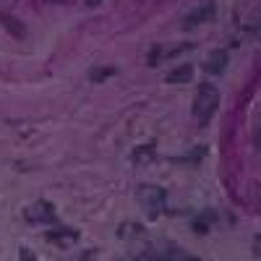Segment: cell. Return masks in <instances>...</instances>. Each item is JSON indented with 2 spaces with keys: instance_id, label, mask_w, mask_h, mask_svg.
<instances>
[{
  "instance_id": "cell-1",
  "label": "cell",
  "mask_w": 261,
  "mask_h": 261,
  "mask_svg": "<svg viewBox=\"0 0 261 261\" xmlns=\"http://www.w3.org/2000/svg\"><path fill=\"white\" fill-rule=\"evenodd\" d=\"M217 107H220V92H217L212 84H201L199 92H196V99H193V118L199 123V128L209 125V120L217 113Z\"/></svg>"
},
{
  "instance_id": "cell-2",
  "label": "cell",
  "mask_w": 261,
  "mask_h": 261,
  "mask_svg": "<svg viewBox=\"0 0 261 261\" xmlns=\"http://www.w3.org/2000/svg\"><path fill=\"white\" fill-rule=\"evenodd\" d=\"M136 201L144 206V212H149L151 220H154V217L165 209V204H167V191L154 186V183H141L136 188Z\"/></svg>"
},
{
  "instance_id": "cell-3",
  "label": "cell",
  "mask_w": 261,
  "mask_h": 261,
  "mask_svg": "<svg viewBox=\"0 0 261 261\" xmlns=\"http://www.w3.org/2000/svg\"><path fill=\"white\" fill-rule=\"evenodd\" d=\"M214 18H217V3L214 0H199V6L186 13L183 29H193V27L206 24V21H214Z\"/></svg>"
},
{
  "instance_id": "cell-4",
  "label": "cell",
  "mask_w": 261,
  "mask_h": 261,
  "mask_svg": "<svg viewBox=\"0 0 261 261\" xmlns=\"http://www.w3.org/2000/svg\"><path fill=\"white\" fill-rule=\"evenodd\" d=\"M27 220L32 225H53L58 220V212H55V204L50 201H37L34 206L27 209Z\"/></svg>"
},
{
  "instance_id": "cell-5",
  "label": "cell",
  "mask_w": 261,
  "mask_h": 261,
  "mask_svg": "<svg viewBox=\"0 0 261 261\" xmlns=\"http://www.w3.org/2000/svg\"><path fill=\"white\" fill-rule=\"evenodd\" d=\"M227 63H230V53H227V50H212V53L206 55V60L201 63V68H204L209 76H220V73H225Z\"/></svg>"
},
{
  "instance_id": "cell-6",
  "label": "cell",
  "mask_w": 261,
  "mask_h": 261,
  "mask_svg": "<svg viewBox=\"0 0 261 261\" xmlns=\"http://www.w3.org/2000/svg\"><path fill=\"white\" fill-rule=\"evenodd\" d=\"M214 222H217V212H214V209H201L199 214L191 217V230H193L196 235H206Z\"/></svg>"
},
{
  "instance_id": "cell-7",
  "label": "cell",
  "mask_w": 261,
  "mask_h": 261,
  "mask_svg": "<svg viewBox=\"0 0 261 261\" xmlns=\"http://www.w3.org/2000/svg\"><path fill=\"white\" fill-rule=\"evenodd\" d=\"M45 241H47V243H55V246H60V248H65V246H71V243L79 241V230H73V227L47 230V232H45Z\"/></svg>"
},
{
  "instance_id": "cell-8",
  "label": "cell",
  "mask_w": 261,
  "mask_h": 261,
  "mask_svg": "<svg viewBox=\"0 0 261 261\" xmlns=\"http://www.w3.org/2000/svg\"><path fill=\"white\" fill-rule=\"evenodd\" d=\"M0 27H3V29H6L13 39H21V42L27 39V27H24V21H18L13 13L0 11Z\"/></svg>"
},
{
  "instance_id": "cell-9",
  "label": "cell",
  "mask_w": 261,
  "mask_h": 261,
  "mask_svg": "<svg viewBox=\"0 0 261 261\" xmlns=\"http://www.w3.org/2000/svg\"><path fill=\"white\" fill-rule=\"evenodd\" d=\"M206 151H209V149H206L204 144H199L196 149H191L186 157H172L170 162H172V165H191V167H196V165H199V162L206 157Z\"/></svg>"
},
{
  "instance_id": "cell-10",
  "label": "cell",
  "mask_w": 261,
  "mask_h": 261,
  "mask_svg": "<svg viewBox=\"0 0 261 261\" xmlns=\"http://www.w3.org/2000/svg\"><path fill=\"white\" fill-rule=\"evenodd\" d=\"M191 79H193V65H191V63L178 65V68H172V71L165 76L167 84H188Z\"/></svg>"
},
{
  "instance_id": "cell-11",
  "label": "cell",
  "mask_w": 261,
  "mask_h": 261,
  "mask_svg": "<svg viewBox=\"0 0 261 261\" xmlns=\"http://www.w3.org/2000/svg\"><path fill=\"white\" fill-rule=\"evenodd\" d=\"M154 141H149V144H141V146H136L134 149V154H130V162L134 165H144V162H151L154 160Z\"/></svg>"
},
{
  "instance_id": "cell-12",
  "label": "cell",
  "mask_w": 261,
  "mask_h": 261,
  "mask_svg": "<svg viewBox=\"0 0 261 261\" xmlns=\"http://www.w3.org/2000/svg\"><path fill=\"white\" fill-rule=\"evenodd\" d=\"M118 238H144V225H139V222H123L120 225V230H118Z\"/></svg>"
},
{
  "instance_id": "cell-13",
  "label": "cell",
  "mask_w": 261,
  "mask_h": 261,
  "mask_svg": "<svg viewBox=\"0 0 261 261\" xmlns=\"http://www.w3.org/2000/svg\"><path fill=\"white\" fill-rule=\"evenodd\" d=\"M115 73H118L115 68H92L89 71V81L92 84H102V81H107V79L115 76Z\"/></svg>"
},
{
  "instance_id": "cell-14",
  "label": "cell",
  "mask_w": 261,
  "mask_h": 261,
  "mask_svg": "<svg viewBox=\"0 0 261 261\" xmlns=\"http://www.w3.org/2000/svg\"><path fill=\"white\" fill-rule=\"evenodd\" d=\"M162 55H165L162 45H154V47H151V53H149V58H146V63L154 68V65H160V58H162Z\"/></svg>"
},
{
  "instance_id": "cell-15",
  "label": "cell",
  "mask_w": 261,
  "mask_h": 261,
  "mask_svg": "<svg viewBox=\"0 0 261 261\" xmlns=\"http://www.w3.org/2000/svg\"><path fill=\"white\" fill-rule=\"evenodd\" d=\"M18 258H24V261H34V253H32L29 248H21V251H18Z\"/></svg>"
},
{
  "instance_id": "cell-16",
  "label": "cell",
  "mask_w": 261,
  "mask_h": 261,
  "mask_svg": "<svg viewBox=\"0 0 261 261\" xmlns=\"http://www.w3.org/2000/svg\"><path fill=\"white\" fill-rule=\"evenodd\" d=\"M258 248H261V241H258V235H256V238H253V256H256V258L261 256V251H258Z\"/></svg>"
},
{
  "instance_id": "cell-17",
  "label": "cell",
  "mask_w": 261,
  "mask_h": 261,
  "mask_svg": "<svg viewBox=\"0 0 261 261\" xmlns=\"http://www.w3.org/2000/svg\"><path fill=\"white\" fill-rule=\"evenodd\" d=\"M102 3V0H86V6H89V8H97Z\"/></svg>"
},
{
  "instance_id": "cell-18",
  "label": "cell",
  "mask_w": 261,
  "mask_h": 261,
  "mask_svg": "<svg viewBox=\"0 0 261 261\" xmlns=\"http://www.w3.org/2000/svg\"><path fill=\"white\" fill-rule=\"evenodd\" d=\"M50 3H65V0H50Z\"/></svg>"
}]
</instances>
